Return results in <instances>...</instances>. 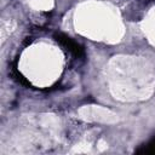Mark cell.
<instances>
[{"mask_svg":"<svg viewBox=\"0 0 155 155\" xmlns=\"http://www.w3.org/2000/svg\"><path fill=\"white\" fill-rule=\"evenodd\" d=\"M57 40L62 44V45H64L69 51H71L74 54H80L81 53V48L79 47V45L78 44H75L73 40H70L69 38H67V36H63V35H58L57 36Z\"/></svg>","mask_w":155,"mask_h":155,"instance_id":"6da1fadb","label":"cell"}]
</instances>
